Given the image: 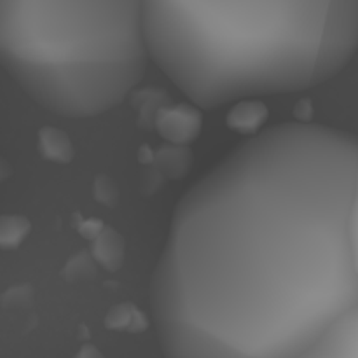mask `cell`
<instances>
[{
  "instance_id": "1",
  "label": "cell",
  "mask_w": 358,
  "mask_h": 358,
  "mask_svg": "<svg viewBox=\"0 0 358 358\" xmlns=\"http://www.w3.org/2000/svg\"><path fill=\"white\" fill-rule=\"evenodd\" d=\"M357 168L358 136L285 122L192 185L150 285L164 358H299L355 306Z\"/></svg>"
},
{
  "instance_id": "2",
  "label": "cell",
  "mask_w": 358,
  "mask_h": 358,
  "mask_svg": "<svg viewBox=\"0 0 358 358\" xmlns=\"http://www.w3.org/2000/svg\"><path fill=\"white\" fill-rule=\"evenodd\" d=\"M149 58L199 110L310 90L358 49V0H145Z\"/></svg>"
},
{
  "instance_id": "3",
  "label": "cell",
  "mask_w": 358,
  "mask_h": 358,
  "mask_svg": "<svg viewBox=\"0 0 358 358\" xmlns=\"http://www.w3.org/2000/svg\"><path fill=\"white\" fill-rule=\"evenodd\" d=\"M149 59L142 0H0V66L59 117L121 105Z\"/></svg>"
},
{
  "instance_id": "4",
  "label": "cell",
  "mask_w": 358,
  "mask_h": 358,
  "mask_svg": "<svg viewBox=\"0 0 358 358\" xmlns=\"http://www.w3.org/2000/svg\"><path fill=\"white\" fill-rule=\"evenodd\" d=\"M299 358H358V303L336 318Z\"/></svg>"
},
{
  "instance_id": "5",
  "label": "cell",
  "mask_w": 358,
  "mask_h": 358,
  "mask_svg": "<svg viewBox=\"0 0 358 358\" xmlns=\"http://www.w3.org/2000/svg\"><path fill=\"white\" fill-rule=\"evenodd\" d=\"M154 129L170 145L189 147L203 129V110L192 103H171L156 115Z\"/></svg>"
},
{
  "instance_id": "6",
  "label": "cell",
  "mask_w": 358,
  "mask_h": 358,
  "mask_svg": "<svg viewBox=\"0 0 358 358\" xmlns=\"http://www.w3.org/2000/svg\"><path fill=\"white\" fill-rule=\"evenodd\" d=\"M90 254L98 268L107 273H115L122 268L126 257L124 238L114 227L105 226V229L90 241Z\"/></svg>"
},
{
  "instance_id": "7",
  "label": "cell",
  "mask_w": 358,
  "mask_h": 358,
  "mask_svg": "<svg viewBox=\"0 0 358 358\" xmlns=\"http://www.w3.org/2000/svg\"><path fill=\"white\" fill-rule=\"evenodd\" d=\"M269 110L259 100H241L227 114L226 122L229 129L245 136H255L264 129Z\"/></svg>"
},
{
  "instance_id": "8",
  "label": "cell",
  "mask_w": 358,
  "mask_h": 358,
  "mask_svg": "<svg viewBox=\"0 0 358 358\" xmlns=\"http://www.w3.org/2000/svg\"><path fill=\"white\" fill-rule=\"evenodd\" d=\"M128 98H131V107L136 112V126L143 131L154 129V121L161 108L173 103L170 94L156 86L136 87Z\"/></svg>"
},
{
  "instance_id": "9",
  "label": "cell",
  "mask_w": 358,
  "mask_h": 358,
  "mask_svg": "<svg viewBox=\"0 0 358 358\" xmlns=\"http://www.w3.org/2000/svg\"><path fill=\"white\" fill-rule=\"evenodd\" d=\"M194 156L189 147L164 143L154 150V166L163 175L164 180H180L191 171Z\"/></svg>"
},
{
  "instance_id": "10",
  "label": "cell",
  "mask_w": 358,
  "mask_h": 358,
  "mask_svg": "<svg viewBox=\"0 0 358 358\" xmlns=\"http://www.w3.org/2000/svg\"><path fill=\"white\" fill-rule=\"evenodd\" d=\"M37 150L42 159L56 164L72 163L76 150L70 136L55 126H44L37 133Z\"/></svg>"
},
{
  "instance_id": "11",
  "label": "cell",
  "mask_w": 358,
  "mask_h": 358,
  "mask_svg": "<svg viewBox=\"0 0 358 358\" xmlns=\"http://www.w3.org/2000/svg\"><path fill=\"white\" fill-rule=\"evenodd\" d=\"M105 327L124 334H142L150 327V320L136 304L119 303L105 315Z\"/></svg>"
},
{
  "instance_id": "12",
  "label": "cell",
  "mask_w": 358,
  "mask_h": 358,
  "mask_svg": "<svg viewBox=\"0 0 358 358\" xmlns=\"http://www.w3.org/2000/svg\"><path fill=\"white\" fill-rule=\"evenodd\" d=\"M31 231L24 215H0V250L13 252L23 245Z\"/></svg>"
},
{
  "instance_id": "13",
  "label": "cell",
  "mask_w": 358,
  "mask_h": 358,
  "mask_svg": "<svg viewBox=\"0 0 358 358\" xmlns=\"http://www.w3.org/2000/svg\"><path fill=\"white\" fill-rule=\"evenodd\" d=\"M98 275L96 262L91 257L90 250H79L73 254L69 261L65 262L63 269L59 271L65 282L69 283H79V282H90Z\"/></svg>"
},
{
  "instance_id": "14",
  "label": "cell",
  "mask_w": 358,
  "mask_h": 358,
  "mask_svg": "<svg viewBox=\"0 0 358 358\" xmlns=\"http://www.w3.org/2000/svg\"><path fill=\"white\" fill-rule=\"evenodd\" d=\"M93 198L107 208H115L121 201V191H119L117 182L105 173L96 175L93 180Z\"/></svg>"
},
{
  "instance_id": "15",
  "label": "cell",
  "mask_w": 358,
  "mask_h": 358,
  "mask_svg": "<svg viewBox=\"0 0 358 358\" xmlns=\"http://www.w3.org/2000/svg\"><path fill=\"white\" fill-rule=\"evenodd\" d=\"M31 299H34V290L30 285H14L0 296V304L7 310H20L30 306Z\"/></svg>"
},
{
  "instance_id": "16",
  "label": "cell",
  "mask_w": 358,
  "mask_h": 358,
  "mask_svg": "<svg viewBox=\"0 0 358 358\" xmlns=\"http://www.w3.org/2000/svg\"><path fill=\"white\" fill-rule=\"evenodd\" d=\"M350 248H352L353 266L358 275V168L355 177V189H353L352 210H350Z\"/></svg>"
},
{
  "instance_id": "17",
  "label": "cell",
  "mask_w": 358,
  "mask_h": 358,
  "mask_svg": "<svg viewBox=\"0 0 358 358\" xmlns=\"http://www.w3.org/2000/svg\"><path fill=\"white\" fill-rule=\"evenodd\" d=\"M163 184H166V180L163 178V175L156 170L154 164L145 166V170L142 171V178H140V192L143 196H154Z\"/></svg>"
},
{
  "instance_id": "18",
  "label": "cell",
  "mask_w": 358,
  "mask_h": 358,
  "mask_svg": "<svg viewBox=\"0 0 358 358\" xmlns=\"http://www.w3.org/2000/svg\"><path fill=\"white\" fill-rule=\"evenodd\" d=\"M107 224L103 222L101 219H96V217H90V219H80V222L77 224V231L83 238H86L87 241H93L101 231L105 229Z\"/></svg>"
},
{
  "instance_id": "19",
  "label": "cell",
  "mask_w": 358,
  "mask_h": 358,
  "mask_svg": "<svg viewBox=\"0 0 358 358\" xmlns=\"http://www.w3.org/2000/svg\"><path fill=\"white\" fill-rule=\"evenodd\" d=\"M73 358H105V357L94 345H83L79 348V352L73 355Z\"/></svg>"
},
{
  "instance_id": "20",
  "label": "cell",
  "mask_w": 358,
  "mask_h": 358,
  "mask_svg": "<svg viewBox=\"0 0 358 358\" xmlns=\"http://www.w3.org/2000/svg\"><path fill=\"white\" fill-rule=\"evenodd\" d=\"M10 177H13V166H10L9 161L0 156V184L9 180Z\"/></svg>"
},
{
  "instance_id": "21",
  "label": "cell",
  "mask_w": 358,
  "mask_h": 358,
  "mask_svg": "<svg viewBox=\"0 0 358 358\" xmlns=\"http://www.w3.org/2000/svg\"><path fill=\"white\" fill-rule=\"evenodd\" d=\"M138 161L142 164H145V166H149V164L154 163V150L150 149V147L143 145L140 147V154H138Z\"/></svg>"
}]
</instances>
